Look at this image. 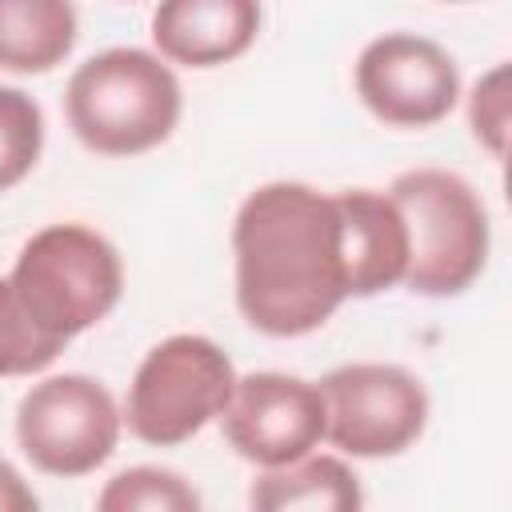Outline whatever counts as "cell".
I'll return each instance as SVG.
<instances>
[{"instance_id":"cell-7","label":"cell","mask_w":512,"mask_h":512,"mask_svg":"<svg viewBox=\"0 0 512 512\" xmlns=\"http://www.w3.org/2000/svg\"><path fill=\"white\" fill-rule=\"evenodd\" d=\"M316 388L324 400V440L352 460L400 456L428 424V392L400 364H340Z\"/></svg>"},{"instance_id":"cell-10","label":"cell","mask_w":512,"mask_h":512,"mask_svg":"<svg viewBox=\"0 0 512 512\" xmlns=\"http://www.w3.org/2000/svg\"><path fill=\"white\" fill-rule=\"evenodd\" d=\"M260 36L252 0H168L152 12L156 56L184 68H220L240 60Z\"/></svg>"},{"instance_id":"cell-16","label":"cell","mask_w":512,"mask_h":512,"mask_svg":"<svg viewBox=\"0 0 512 512\" xmlns=\"http://www.w3.org/2000/svg\"><path fill=\"white\" fill-rule=\"evenodd\" d=\"M64 352V344L48 340L28 312L20 308L8 276H0V380L4 376H32L44 372L56 356Z\"/></svg>"},{"instance_id":"cell-9","label":"cell","mask_w":512,"mask_h":512,"mask_svg":"<svg viewBox=\"0 0 512 512\" xmlns=\"http://www.w3.org/2000/svg\"><path fill=\"white\" fill-rule=\"evenodd\" d=\"M228 448L260 468H284L312 456L324 440L320 388L288 372L236 376L232 400L220 412Z\"/></svg>"},{"instance_id":"cell-12","label":"cell","mask_w":512,"mask_h":512,"mask_svg":"<svg viewBox=\"0 0 512 512\" xmlns=\"http://www.w3.org/2000/svg\"><path fill=\"white\" fill-rule=\"evenodd\" d=\"M252 512H364L360 476L348 460L312 452L284 468H264L248 488Z\"/></svg>"},{"instance_id":"cell-8","label":"cell","mask_w":512,"mask_h":512,"mask_svg":"<svg viewBox=\"0 0 512 512\" xmlns=\"http://www.w3.org/2000/svg\"><path fill=\"white\" fill-rule=\"evenodd\" d=\"M356 96L388 128H432L460 100L456 56L416 32H384L356 56Z\"/></svg>"},{"instance_id":"cell-4","label":"cell","mask_w":512,"mask_h":512,"mask_svg":"<svg viewBox=\"0 0 512 512\" xmlns=\"http://www.w3.org/2000/svg\"><path fill=\"white\" fill-rule=\"evenodd\" d=\"M388 200L408 232L404 284L432 300L468 292L480 280L492 248V220L480 192L460 172L408 168L392 180Z\"/></svg>"},{"instance_id":"cell-14","label":"cell","mask_w":512,"mask_h":512,"mask_svg":"<svg viewBox=\"0 0 512 512\" xmlns=\"http://www.w3.org/2000/svg\"><path fill=\"white\" fill-rule=\"evenodd\" d=\"M96 512H204L188 476L160 464H132L104 480Z\"/></svg>"},{"instance_id":"cell-11","label":"cell","mask_w":512,"mask_h":512,"mask_svg":"<svg viewBox=\"0 0 512 512\" xmlns=\"http://www.w3.org/2000/svg\"><path fill=\"white\" fill-rule=\"evenodd\" d=\"M340 232H344V268H348V300L380 296L404 284L408 272V232L388 200L376 188H344L336 192Z\"/></svg>"},{"instance_id":"cell-15","label":"cell","mask_w":512,"mask_h":512,"mask_svg":"<svg viewBox=\"0 0 512 512\" xmlns=\"http://www.w3.org/2000/svg\"><path fill=\"white\" fill-rule=\"evenodd\" d=\"M44 152V112L12 84H0V192H12L32 176Z\"/></svg>"},{"instance_id":"cell-18","label":"cell","mask_w":512,"mask_h":512,"mask_svg":"<svg viewBox=\"0 0 512 512\" xmlns=\"http://www.w3.org/2000/svg\"><path fill=\"white\" fill-rule=\"evenodd\" d=\"M0 512H40L32 484L0 456Z\"/></svg>"},{"instance_id":"cell-5","label":"cell","mask_w":512,"mask_h":512,"mask_svg":"<svg viewBox=\"0 0 512 512\" xmlns=\"http://www.w3.org/2000/svg\"><path fill=\"white\" fill-rule=\"evenodd\" d=\"M232 388L236 368L228 352L200 332H176L144 352L120 416L140 444L176 448L220 420Z\"/></svg>"},{"instance_id":"cell-17","label":"cell","mask_w":512,"mask_h":512,"mask_svg":"<svg viewBox=\"0 0 512 512\" xmlns=\"http://www.w3.org/2000/svg\"><path fill=\"white\" fill-rule=\"evenodd\" d=\"M508 112H512V100H508V64H496V68H488L476 80V88L468 96V128H472V136L496 160L508 156Z\"/></svg>"},{"instance_id":"cell-1","label":"cell","mask_w":512,"mask_h":512,"mask_svg":"<svg viewBox=\"0 0 512 512\" xmlns=\"http://www.w3.org/2000/svg\"><path fill=\"white\" fill-rule=\"evenodd\" d=\"M232 268L248 328L276 340L324 328L348 300L336 196L300 180L252 188L232 220Z\"/></svg>"},{"instance_id":"cell-6","label":"cell","mask_w":512,"mask_h":512,"mask_svg":"<svg viewBox=\"0 0 512 512\" xmlns=\"http://www.w3.org/2000/svg\"><path fill=\"white\" fill-rule=\"evenodd\" d=\"M124 416L112 392L84 372L36 380L16 404V444L24 460L60 480L96 472L120 444Z\"/></svg>"},{"instance_id":"cell-2","label":"cell","mask_w":512,"mask_h":512,"mask_svg":"<svg viewBox=\"0 0 512 512\" xmlns=\"http://www.w3.org/2000/svg\"><path fill=\"white\" fill-rule=\"evenodd\" d=\"M184 112V88L148 48H104L88 56L64 88L72 136L96 156H140L160 148Z\"/></svg>"},{"instance_id":"cell-3","label":"cell","mask_w":512,"mask_h":512,"mask_svg":"<svg viewBox=\"0 0 512 512\" xmlns=\"http://www.w3.org/2000/svg\"><path fill=\"white\" fill-rule=\"evenodd\" d=\"M8 284L28 320L56 344L96 328L124 296V260L108 236L88 224L64 220L32 232Z\"/></svg>"},{"instance_id":"cell-13","label":"cell","mask_w":512,"mask_h":512,"mask_svg":"<svg viewBox=\"0 0 512 512\" xmlns=\"http://www.w3.org/2000/svg\"><path fill=\"white\" fill-rule=\"evenodd\" d=\"M80 16L68 0H0V72L44 76L68 60Z\"/></svg>"}]
</instances>
